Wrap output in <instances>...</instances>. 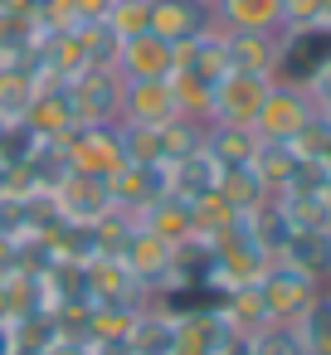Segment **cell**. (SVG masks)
<instances>
[{"label": "cell", "instance_id": "cell-1", "mask_svg": "<svg viewBox=\"0 0 331 355\" xmlns=\"http://www.w3.org/2000/svg\"><path fill=\"white\" fill-rule=\"evenodd\" d=\"M326 287L321 282H312L307 272H297L292 263H282V258H273L268 263V272L258 277V297H263V311H268V321H282V326H292L316 297H321Z\"/></svg>", "mask_w": 331, "mask_h": 355}, {"label": "cell", "instance_id": "cell-2", "mask_svg": "<svg viewBox=\"0 0 331 355\" xmlns=\"http://www.w3.org/2000/svg\"><path fill=\"white\" fill-rule=\"evenodd\" d=\"M64 156H69V171H83V175H117L127 161H122V146H117V127L112 122H98V127H74L59 137Z\"/></svg>", "mask_w": 331, "mask_h": 355}, {"label": "cell", "instance_id": "cell-3", "mask_svg": "<svg viewBox=\"0 0 331 355\" xmlns=\"http://www.w3.org/2000/svg\"><path fill=\"white\" fill-rule=\"evenodd\" d=\"M268 263H273V253H268L258 239H248V234H229V239H219V243H214L210 282H214L219 292L258 287V277L268 272Z\"/></svg>", "mask_w": 331, "mask_h": 355}, {"label": "cell", "instance_id": "cell-4", "mask_svg": "<svg viewBox=\"0 0 331 355\" xmlns=\"http://www.w3.org/2000/svg\"><path fill=\"white\" fill-rule=\"evenodd\" d=\"M312 117H316V107H312L307 88H297V83H273L268 98H263V107H258V117H253V132H258L263 141H292Z\"/></svg>", "mask_w": 331, "mask_h": 355}, {"label": "cell", "instance_id": "cell-5", "mask_svg": "<svg viewBox=\"0 0 331 355\" xmlns=\"http://www.w3.org/2000/svg\"><path fill=\"white\" fill-rule=\"evenodd\" d=\"M278 78H263V73H244V69H229L219 83H214V107H210V122H234V127H253L268 88Z\"/></svg>", "mask_w": 331, "mask_h": 355}, {"label": "cell", "instance_id": "cell-6", "mask_svg": "<svg viewBox=\"0 0 331 355\" xmlns=\"http://www.w3.org/2000/svg\"><path fill=\"white\" fill-rule=\"evenodd\" d=\"M122 263H127V272L142 282L146 302L176 282V243L156 239V234H151V229H142V224H137V234H132V243H127Z\"/></svg>", "mask_w": 331, "mask_h": 355}, {"label": "cell", "instance_id": "cell-7", "mask_svg": "<svg viewBox=\"0 0 331 355\" xmlns=\"http://www.w3.org/2000/svg\"><path fill=\"white\" fill-rule=\"evenodd\" d=\"M74 98V117L78 127H98V122H117L122 117V78L112 69H88L69 83Z\"/></svg>", "mask_w": 331, "mask_h": 355}, {"label": "cell", "instance_id": "cell-8", "mask_svg": "<svg viewBox=\"0 0 331 355\" xmlns=\"http://www.w3.org/2000/svg\"><path fill=\"white\" fill-rule=\"evenodd\" d=\"M49 195H54V205H59V219H64V224H78V229H93V224L112 209L108 180L83 175V171H69Z\"/></svg>", "mask_w": 331, "mask_h": 355}, {"label": "cell", "instance_id": "cell-9", "mask_svg": "<svg viewBox=\"0 0 331 355\" xmlns=\"http://www.w3.org/2000/svg\"><path fill=\"white\" fill-rule=\"evenodd\" d=\"M176 112L171 78H122V117L117 122H142V127H166Z\"/></svg>", "mask_w": 331, "mask_h": 355}, {"label": "cell", "instance_id": "cell-10", "mask_svg": "<svg viewBox=\"0 0 331 355\" xmlns=\"http://www.w3.org/2000/svg\"><path fill=\"white\" fill-rule=\"evenodd\" d=\"M331 59V30L316 25V30H297V35H282V59H278V83H307L321 64Z\"/></svg>", "mask_w": 331, "mask_h": 355}, {"label": "cell", "instance_id": "cell-11", "mask_svg": "<svg viewBox=\"0 0 331 355\" xmlns=\"http://www.w3.org/2000/svg\"><path fill=\"white\" fill-rule=\"evenodd\" d=\"M224 54H229V69L278 78L282 35H273V30H224Z\"/></svg>", "mask_w": 331, "mask_h": 355}, {"label": "cell", "instance_id": "cell-12", "mask_svg": "<svg viewBox=\"0 0 331 355\" xmlns=\"http://www.w3.org/2000/svg\"><path fill=\"white\" fill-rule=\"evenodd\" d=\"M108 195H112V209L142 214V209H146L151 200L171 195L166 166H122L117 175H108Z\"/></svg>", "mask_w": 331, "mask_h": 355}, {"label": "cell", "instance_id": "cell-13", "mask_svg": "<svg viewBox=\"0 0 331 355\" xmlns=\"http://www.w3.org/2000/svg\"><path fill=\"white\" fill-rule=\"evenodd\" d=\"M117 78H171V40L161 35H132L117 44V64H112Z\"/></svg>", "mask_w": 331, "mask_h": 355}, {"label": "cell", "instance_id": "cell-14", "mask_svg": "<svg viewBox=\"0 0 331 355\" xmlns=\"http://www.w3.org/2000/svg\"><path fill=\"white\" fill-rule=\"evenodd\" d=\"M214 25L210 0H151V35L161 40H195Z\"/></svg>", "mask_w": 331, "mask_h": 355}, {"label": "cell", "instance_id": "cell-15", "mask_svg": "<svg viewBox=\"0 0 331 355\" xmlns=\"http://www.w3.org/2000/svg\"><path fill=\"white\" fill-rule=\"evenodd\" d=\"M185 205H190V234L205 239L210 248H214L219 239H229V234H244V214H239L219 190H205V195H195V200H185Z\"/></svg>", "mask_w": 331, "mask_h": 355}, {"label": "cell", "instance_id": "cell-16", "mask_svg": "<svg viewBox=\"0 0 331 355\" xmlns=\"http://www.w3.org/2000/svg\"><path fill=\"white\" fill-rule=\"evenodd\" d=\"M248 171L263 180L268 195H282V190L297 180V171H302V151H297L292 141H263V137H258V146H253V156H248Z\"/></svg>", "mask_w": 331, "mask_h": 355}, {"label": "cell", "instance_id": "cell-17", "mask_svg": "<svg viewBox=\"0 0 331 355\" xmlns=\"http://www.w3.org/2000/svg\"><path fill=\"white\" fill-rule=\"evenodd\" d=\"M278 258L326 287L331 282V229H292V239L282 243Z\"/></svg>", "mask_w": 331, "mask_h": 355}, {"label": "cell", "instance_id": "cell-18", "mask_svg": "<svg viewBox=\"0 0 331 355\" xmlns=\"http://www.w3.org/2000/svg\"><path fill=\"white\" fill-rule=\"evenodd\" d=\"M25 122H30L40 137H49V141H59L64 132H74V127H78V117H74L69 83H44V88L35 93V103H30Z\"/></svg>", "mask_w": 331, "mask_h": 355}, {"label": "cell", "instance_id": "cell-19", "mask_svg": "<svg viewBox=\"0 0 331 355\" xmlns=\"http://www.w3.org/2000/svg\"><path fill=\"white\" fill-rule=\"evenodd\" d=\"M88 297L93 302H146L142 282L127 272L122 258H88Z\"/></svg>", "mask_w": 331, "mask_h": 355}, {"label": "cell", "instance_id": "cell-20", "mask_svg": "<svg viewBox=\"0 0 331 355\" xmlns=\"http://www.w3.org/2000/svg\"><path fill=\"white\" fill-rule=\"evenodd\" d=\"M219 30H273L282 35V0H214Z\"/></svg>", "mask_w": 331, "mask_h": 355}, {"label": "cell", "instance_id": "cell-21", "mask_svg": "<svg viewBox=\"0 0 331 355\" xmlns=\"http://www.w3.org/2000/svg\"><path fill=\"white\" fill-rule=\"evenodd\" d=\"M35 93H40V78H35L30 59H6L0 64V122H25Z\"/></svg>", "mask_w": 331, "mask_h": 355}, {"label": "cell", "instance_id": "cell-22", "mask_svg": "<svg viewBox=\"0 0 331 355\" xmlns=\"http://www.w3.org/2000/svg\"><path fill=\"white\" fill-rule=\"evenodd\" d=\"M253 146H258V132H253V127H234V122H205V156H210L219 171H229V166H248Z\"/></svg>", "mask_w": 331, "mask_h": 355}, {"label": "cell", "instance_id": "cell-23", "mask_svg": "<svg viewBox=\"0 0 331 355\" xmlns=\"http://www.w3.org/2000/svg\"><path fill=\"white\" fill-rule=\"evenodd\" d=\"M127 345H132V355H176V316H166L161 306L146 302Z\"/></svg>", "mask_w": 331, "mask_h": 355}, {"label": "cell", "instance_id": "cell-24", "mask_svg": "<svg viewBox=\"0 0 331 355\" xmlns=\"http://www.w3.org/2000/svg\"><path fill=\"white\" fill-rule=\"evenodd\" d=\"M137 224H142V229H151V234H156V239H166V243H185V239H195V234H190V205H185V200H176V195L151 200V205L137 214Z\"/></svg>", "mask_w": 331, "mask_h": 355}, {"label": "cell", "instance_id": "cell-25", "mask_svg": "<svg viewBox=\"0 0 331 355\" xmlns=\"http://www.w3.org/2000/svg\"><path fill=\"white\" fill-rule=\"evenodd\" d=\"M166 180H171V195H176V200H195V195L214 190V180H219V166H214V161L205 156V146H200V151L180 156L176 166H166Z\"/></svg>", "mask_w": 331, "mask_h": 355}, {"label": "cell", "instance_id": "cell-26", "mask_svg": "<svg viewBox=\"0 0 331 355\" xmlns=\"http://www.w3.org/2000/svg\"><path fill=\"white\" fill-rule=\"evenodd\" d=\"M244 234H248V239H258L273 258L282 253V243L292 239V224H287V214H282L278 195H268L258 209H248V214H244Z\"/></svg>", "mask_w": 331, "mask_h": 355}, {"label": "cell", "instance_id": "cell-27", "mask_svg": "<svg viewBox=\"0 0 331 355\" xmlns=\"http://www.w3.org/2000/svg\"><path fill=\"white\" fill-rule=\"evenodd\" d=\"M219 316L229 321V331L234 336H253V331H263L268 326V311H263V297H258V287H234V292H224L219 297Z\"/></svg>", "mask_w": 331, "mask_h": 355}, {"label": "cell", "instance_id": "cell-28", "mask_svg": "<svg viewBox=\"0 0 331 355\" xmlns=\"http://www.w3.org/2000/svg\"><path fill=\"white\" fill-rule=\"evenodd\" d=\"M292 331H297L302 355H331V287L292 321Z\"/></svg>", "mask_w": 331, "mask_h": 355}, {"label": "cell", "instance_id": "cell-29", "mask_svg": "<svg viewBox=\"0 0 331 355\" xmlns=\"http://www.w3.org/2000/svg\"><path fill=\"white\" fill-rule=\"evenodd\" d=\"M44 30L35 25L30 10H0V54L6 59H30L40 49Z\"/></svg>", "mask_w": 331, "mask_h": 355}, {"label": "cell", "instance_id": "cell-30", "mask_svg": "<svg viewBox=\"0 0 331 355\" xmlns=\"http://www.w3.org/2000/svg\"><path fill=\"white\" fill-rule=\"evenodd\" d=\"M117 127V146L127 166H166L161 161V127H142V122H112Z\"/></svg>", "mask_w": 331, "mask_h": 355}, {"label": "cell", "instance_id": "cell-31", "mask_svg": "<svg viewBox=\"0 0 331 355\" xmlns=\"http://www.w3.org/2000/svg\"><path fill=\"white\" fill-rule=\"evenodd\" d=\"M214 190L239 209V214H248V209H258L263 200H268V190H263V180L248 171V166H229V171H219V180H214Z\"/></svg>", "mask_w": 331, "mask_h": 355}, {"label": "cell", "instance_id": "cell-32", "mask_svg": "<svg viewBox=\"0 0 331 355\" xmlns=\"http://www.w3.org/2000/svg\"><path fill=\"white\" fill-rule=\"evenodd\" d=\"M278 205L292 229H331V209H326L321 190H282Z\"/></svg>", "mask_w": 331, "mask_h": 355}, {"label": "cell", "instance_id": "cell-33", "mask_svg": "<svg viewBox=\"0 0 331 355\" xmlns=\"http://www.w3.org/2000/svg\"><path fill=\"white\" fill-rule=\"evenodd\" d=\"M205 146V122H195V117H171L166 127H161V161L166 166H176L180 156H190V151H200Z\"/></svg>", "mask_w": 331, "mask_h": 355}, {"label": "cell", "instance_id": "cell-34", "mask_svg": "<svg viewBox=\"0 0 331 355\" xmlns=\"http://www.w3.org/2000/svg\"><path fill=\"white\" fill-rule=\"evenodd\" d=\"M171 93H176V112L180 117H195V122H210V107H214V88L195 73H176L171 78Z\"/></svg>", "mask_w": 331, "mask_h": 355}, {"label": "cell", "instance_id": "cell-35", "mask_svg": "<svg viewBox=\"0 0 331 355\" xmlns=\"http://www.w3.org/2000/svg\"><path fill=\"white\" fill-rule=\"evenodd\" d=\"M195 78H205L210 88L229 73V54H224V30L219 25H210L205 35H200V49H195V69H190Z\"/></svg>", "mask_w": 331, "mask_h": 355}, {"label": "cell", "instance_id": "cell-36", "mask_svg": "<svg viewBox=\"0 0 331 355\" xmlns=\"http://www.w3.org/2000/svg\"><path fill=\"white\" fill-rule=\"evenodd\" d=\"M117 40H132V35H146L151 30V0H112V10L103 20Z\"/></svg>", "mask_w": 331, "mask_h": 355}, {"label": "cell", "instance_id": "cell-37", "mask_svg": "<svg viewBox=\"0 0 331 355\" xmlns=\"http://www.w3.org/2000/svg\"><path fill=\"white\" fill-rule=\"evenodd\" d=\"M244 345H248V355H302L297 331H292V326H282V321H268V326H263V331H253Z\"/></svg>", "mask_w": 331, "mask_h": 355}, {"label": "cell", "instance_id": "cell-38", "mask_svg": "<svg viewBox=\"0 0 331 355\" xmlns=\"http://www.w3.org/2000/svg\"><path fill=\"white\" fill-rule=\"evenodd\" d=\"M321 25V0H282V35L316 30Z\"/></svg>", "mask_w": 331, "mask_h": 355}, {"label": "cell", "instance_id": "cell-39", "mask_svg": "<svg viewBox=\"0 0 331 355\" xmlns=\"http://www.w3.org/2000/svg\"><path fill=\"white\" fill-rule=\"evenodd\" d=\"M302 88H307V98H312V107H316V112H331V59H326V64H321Z\"/></svg>", "mask_w": 331, "mask_h": 355}, {"label": "cell", "instance_id": "cell-40", "mask_svg": "<svg viewBox=\"0 0 331 355\" xmlns=\"http://www.w3.org/2000/svg\"><path fill=\"white\" fill-rule=\"evenodd\" d=\"M69 6H74V25H98V20H108L112 0H69Z\"/></svg>", "mask_w": 331, "mask_h": 355}, {"label": "cell", "instance_id": "cell-41", "mask_svg": "<svg viewBox=\"0 0 331 355\" xmlns=\"http://www.w3.org/2000/svg\"><path fill=\"white\" fill-rule=\"evenodd\" d=\"M0 355H20V336H15V321H0Z\"/></svg>", "mask_w": 331, "mask_h": 355}, {"label": "cell", "instance_id": "cell-42", "mask_svg": "<svg viewBox=\"0 0 331 355\" xmlns=\"http://www.w3.org/2000/svg\"><path fill=\"white\" fill-rule=\"evenodd\" d=\"M0 195H10V166L0 161Z\"/></svg>", "mask_w": 331, "mask_h": 355}, {"label": "cell", "instance_id": "cell-43", "mask_svg": "<svg viewBox=\"0 0 331 355\" xmlns=\"http://www.w3.org/2000/svg\"><path fill=\"white\" fill-rule=\"evenodd\" d=\"M321 25L331 30V0H321Z\"/></svg>", "mask_w": 331, "mask_h": 355}, {"label": "cell", "instance_id": "cell-44", "mask_svg": "<svg viewBox=\"0 0 331 355\" xmlns=\"http://www.w3.org/2000/svg\"><path fill=\"white\" fill-rule=\"evenodd\" d=\"M321 200H326V209H331V180H326V190H321Z\"/></svg>", "mask_w": 331, "mask_h": 355}, {"label": "cell", "instance_id": "cell-45", "mask_svg": "<svg viewBox=\"0 0 331 355\" xmlns=\"http://www.w3.org/2000/svg\"><path fill=\"white\" fill-rule=\"evenodd\" d=\"M229 355H248V345H239V350H229Z\"/></svg>", "mask_w": 331, "mask_h": 355}, {"label": "cell", "instance_id": "cell-46", "mask_svg": "<svg viewBox=\"0 0 331 355\" xmlns=\"http://www.w3.org/2000/svg\"><path fill=\"white\" fill-rule=\"evenodd\" d=\"M0 132H6V122H0Z\"/></svg>", "mask_w": 331, "mask_h": 355}, {"label": "cell", "instance_id": "cell-47", "mask_svg": "<svg viewBox=\"0 0 331 355\" xmlns=\"http://www.w3.org/2000/svg\"><path fill=\"white\" fill-rule=\"evenodd\" d=\"M0 64H6V54H0Z\"/></svg>", "mask_w": 331, "mask_h": 355}, {"label": "cell", "instance_id": "cell-48", "mask_svg": "<svg viewBox=\"0 0 331 355\" xmlns=\"http://www.w3.org/2000/svg\"><path fill=\"white\" fill-rule=\"evenodd\" d=\"M210 6H214V0H210Z\"/></svg>", "mask_w": 331, "mask_h": 355}]
</instances>
